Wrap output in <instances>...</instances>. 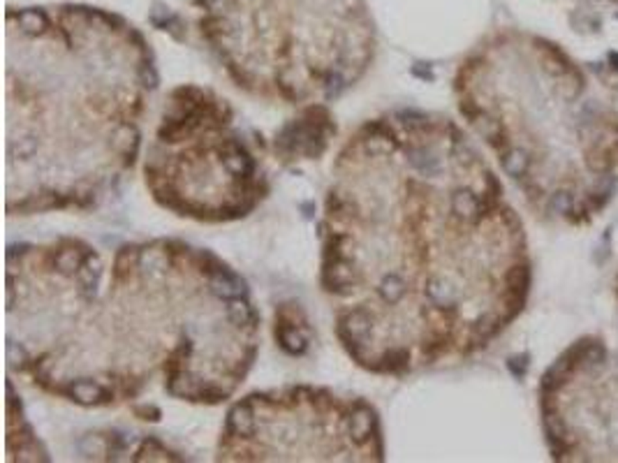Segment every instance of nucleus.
I'll return each mask as SVG.
<instances>
[{"mask_svg":"<svg viewBox=\"0 0 618 463\" xmlns=\"http://www.w3.org/2000/svg\"><path fill=\"white\" fill-rule=\"evenodd\" d=\"M320 220V288L359 369L403 378L495 338L470 308L482 241L521 239L498 179L452 121L369 119L338 151Z\"/></svg>","mask_w":618,"mask_h":463,"instance_id":"f257e3e1","label":"nucleus"},{"mask_svg":"<svg viewBox=\"0 0 618 463\" xmlns=\"http://www.w3.org/2000/svg\"><path fill=\"white\" fill-rule=\"evenodd\" d=\"M155 86L151 49L121 19L10 12L8 213L100 207L137 165Z\"/></svg>","mask_w":618,"mask_h":463,"instance_id":"f03ea898","label":"nucleus"},{"mask_svg":"<svg viewBox=\"0 0 618 463\" xmlns=\"http://www.w3.org/2000/svg\"><path fill=\"white\" fill-rule=\"evenodd\" d=\"M260 350V313L246 281L206 248L179 239L125 243L65 345L67 378L102 405L167 396L220 405Z\"/></svg>","mask_w":618,"mask_h":463,"instance_id":"7ed1b4c3","label":"nucleus"},{"mask_svg":"<svg viewBox=\"0 0 618 463\" xmlns=\"http://www.w3.org/2000/svg\"><path fill=\"white\" fill-rule=\"evenodd\" d=\"M144 183L158 207L197 222L248 218L271 190L262 141L239 125L229 100L197 84L167 93Z\"/></svg>","mask_w":618,"mask_h":463,"instance_id":"20e7f679","label":"nucleus"},{"mask_svg":"<svg viewBox=\"0 0 618 463\" xmlns=\"http://www.w3.org/2000/svg\"><path fill=\"white\" fill-rule=\"evenodd\" d=\"M215 459L382 461V424L369 401L324 387L253 392L227 410Z\"/></svg>","mask_w":618,"mask_h":463,"instance_id":"39448f33","label":"nucleus"},{"mask_svg":"<svg viewBox=\"0 0 618 463\" xmlns=\"http://www.w3.org/2000/svg\"><path fill=\"white\" fill-rule=\"evenodd\" d=\"M336 130L338 128L329 107L324 102H310L276 132L274 153L285 165L299 160H317L327 153Z\"/></svg>","mask_w":618,"mask_h":463,"instance_id":"423d86ee","label":"nucleus"},{"mask_svg":"<svg viewBox=\"0 0 618 463\" xmlns=\"http://www.w3.org/2000/svg\"><path fill=\"white\" fill-rule=\"evenodd\" d=\"M274 338L288 355L301 357L313 343L308 315L299 304H281L274 315Z\"/></svg>","mask_w":618,"mask_h":463,"instance_id":"0eeeda50","label":"nucleus"},{"mask_svg":"<svg viewBox=\"0 0 618 463\" xmlns=\"http://www.w3.org/2000/svg\"><path fill=\"white\" fill-rule=\"evenodd\" d=\"M616 19H618V15H616Z\"/></svg>","mask_w":618,"mask_h":463,"instance_id":"6e6552de","label":"nucleus"}]
</instances>
